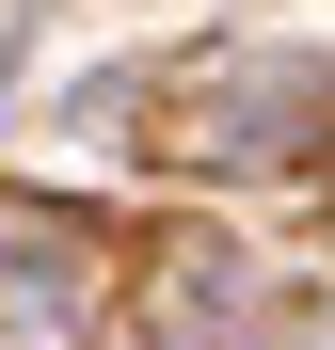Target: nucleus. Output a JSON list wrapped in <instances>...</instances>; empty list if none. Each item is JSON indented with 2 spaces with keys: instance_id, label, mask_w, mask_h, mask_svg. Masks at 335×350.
Masks as SVG:
<instances>
[{
  "instance_id": "obj_1",
  "label": "nucleus",
  "mask_w": 335,
  "mask_h": 350,
  "mask_svg": "<svg viewBox=\"0 0 335 350\" xmlns=\"http://www.w3.org/2000/svg\"><path fill=\"white\" fill-rule=\"evenodd\" d=\"M319 128H335L319 64H288V48H256V64H208V144H192V159H303Z\"/></svg>"
},
{
  "instance_id": "obj_2",
  "label": "nucleus",
  "mask_w": 335,
  "mask_h": 350,
  "mask_svg": "<svg viewBox=\"0 0 335 350\" xmlns=\"http://www.w3.org/2000/svg\"><path fill=\"white\" fill-rule=\"evenodd\" d=\"M48 319H80V223H0V334H48Z\"/></svg>"
}]
</instances>
